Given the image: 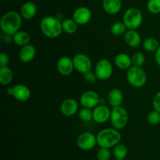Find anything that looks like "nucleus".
I'll use <instances>...</instances> for the list:
<instances>
[{
    "instance_id": "4be33fe9",
    "label": "nucleus",
    "mask_w": 160,
    "mask_h": 160,
    "mask_svg": "<svg viewBox=\"0 0 160 160\" xmlns=\"http://www.w3.org/2000/svg\"><path fill=\"white\" fill-rule=\"evenodd\" d=\"M31 35L25 31H18L12 35V42L17 46H24L30 44Z\"/></svg>"
},
{
    "instance_id": "a211bd4d",
    "label": "nucleus",
    "mask_w": 160,
    "mask_h": 160,
    "mask_svg": "<svg viewBox=\"0 0 160 160\" xmlns=\"http://www.w3.org/2000/svg\"><path fill=\"white\" fill-rule=\"evenodd\" d=\"M114 63L117 68L123 70H128L133 66L131 57L124 52L119 53L116 56L114 59Z\"/></svg>"
},
{
    "instance_id": "72a5a7b5",
    "label": "nucleus",
    "mask_w": 160,
    "mask_h": 160,
    "mask_svg": "<svg viewBox=\"0 0 160 160\" xmlns=\"http://www.w3.org/2000/svg\"><path fill=\"white\" fill-rule=\"evenodd\" d=\"M152 106L155 110L160 112V91L156 92L152 99Z\"/></svg>"
},
{
    "instance_id": "7c9ffc66",
    "label": "nucleus",
    "mask_w": 160,
    "mask_h": 160,
    "mask_svg": "<svg viewBox=\"0 0 160 160\" xmlns=\"http://www.w3.org/2000/svg\"><path fill=\"white\" fill-rule=\"evenodd\" d=\"M147 9L150 13H160V0H148L147 2Z\"/></svg>"
},
{
    "instance_id": "c756f323",
    "label": "nucleus",
    "mask_w": 160,
    "mask_h": 160,
    "mask_svg": "<svg viewBox=\"0 0 160 160\" xmlns=\"http://www.w3.org/2000/svg\"><path fill=\"white\" fill-rule=\"evenodd\" d=\"M147 122L150 125L156 126L160 123V112L153 109L147 115Z\"/></svg>"
},
{
    "instance_id": "cd10ccee",
    "label": "nucleus",
    "mask_w": 160,
    "mask_h": 160,
    "mask_svg": "<svg viewBox=\"0 0 160 160\" xmlns=\"http://www.w3.org/2000/svg\"><path fill=\"white\" fill-rule=\"evenodd\" d=\"M78 117L82 121L90 122L93 120V110L89 108L83 107L78 111Z\"/></svg>"
},
{
    "instance_id": "f3484780",
    "label": "nucleus",
    "mask_w": 160,
    "mask_h": 160,
    "mask_svg": "<svg viewBox=\"0 0 160 160\" xmlns=\"http://www.w3.org/2000/svg\"><path fill=\"white\" fill-rule=\"evenodd\" d=\"M37 6L35 5V3L28 1L22 5L20 13L21 17H23V19L29 20L35 17V15L37 14Z\"/></svg>"
},
{
    "instance_id": "c85d7f7f",
    "label": "nucleus",
    "mask_w": 160,
    "mask_h": 160,
    "mask_svg": "<svg viewBox=\"0 0 160 160\" xmlns=\"http://www.w3.org/2000/svg\"><path fill=\"white\" fill-rule=\"evenodd\" d=\"M132 59V64L134 67H142L145 62V56L142 52H136L131 56Z\"/></svg>"
},
{
    "instance_id": "5701e85b",
    "label": "nucleus",
    "mask_w": 160,
    "mask_h": 160,
    "mask_svg": "<svg viewBox=\"0 0 160 160\" xmlns=\"http://www.w3.org/2000/svg\"><path fill=\"white\" fill-rule=\"evenodd\" d=\"M13 79V72L8 66L0 67V83L2 85H9Z\"/></svg>"
},
{
    "instance_id": "e433bc0d",
    "label": "nucleus",
    "mask_w": 160,
    "mask_h": 160,
    "mask_svg": "<svg viewBox=\"0 0 160 160\" xmlns=\"http://www.w3.org/2000/svg\"><path fill=\"white\" fill-rule=\"evenodd\" d=\"M155 61L156 64L160 67V45L158 49L155 52Z\"/></svg>"
},
{
    "instance_id": "2f4dec72",
    "label": "nucleus",
    "mask_w": 160,
    "mask_h": 160,
    "mask_svg": "<svg viewBox=\"0 0 160 160\" xmlns=\"http://www.w3.org/2000/svg\"><path fill=\"white\" fill-rule=\"evenodd\" d=\"M111 156H112V153H111L110 149L107 148L100 147L96 153V157L98 160H110Z\"/></svg>"
},
{
    "instance_id": "2eb2a0df",
    "label": "nucleus",
    "mask_w": 160,
    "mask_h": 160,
    "mask_svg": "<svg viewBox=\"0 0 160 160\" xmlns=\"http://www.w3.org/2000/svg\"><path fill=\"white\" fill-rule=\"evenodd\" d=\"M79 105L73 98H67L60 105V112L65 117H73L78 112Z\"/></svg>"
},
{
    "instance_id": "393cba45",
    "label": "nucleus",
    "mask_w": 160,
    "mask_h": 160,
    "mask_svg": "<svg viewBox=\"0 0 160 160\" xmlns=\"http://www.w3.org/2000/svg\"><path fill=\"white\" fill-rule=\"evenodd\" d=\"M113 156L117 160H123L126 159L128 154V147L124 144L119 143L118 145L113 147Z\"/></svg>"
},
{
    "instance_id": "7ed1b4c3",
    "label": "nucleus",
    "mask_w": 160,
    "mask_h": 160,
    "mask_svg": "<svg viewBox=\"0 0 160 160\" xmlns=\"http://www.w3.org/2000/svg\"><path fill=\"white\" fill-rule=\"evenodd\" d=\"M97 144L102 148H111L118 145L121 141V134L115 128H105L96 135Z\"/></svg>"
},
{
    "instance_id": "b1692460",
    "label": "nucleus",
    "mask_w": 160,
    "mask_h": 160,
    "mask_svg": "<svg viewBox=\"0 0 160 160\" xmlns=\"http://www.w3.org/2000/svg\"><path fill=\"white\" fill-rule=\"evenodd\" d=\"M62 28L66 34H73L78 31V24L73 18H67L62 20Z\"/></svg>"
},
{
    "instance_id": "f8f14e48",
    "label": "nucleus",
    "mask_w": 160,
    "mask_h": 160,
    "mask_svg": "<svg viewBox=\"0 0 160 160\" xmlns=\"http://www.w3.org/2000/svg\"><path fill=\"white\" fill-rule=\"evenodd\" d=\"M56 69L58 72L62 76H69L73 73L74 70L73 58L69 56H62L59 59L56 63Z\"/></svg>"
},
{
    "instance_id": "9b49d317",
    "label": "nucleus",
    "mask_w": 160,
    "mask_h": 160,
    "mask_svg": "<svg viewBox=\"0 0 160 160\" xmlns=\"http://www.w3.org/2000/svg\"><path fill=\"white\" fill-rule=\"evenodd\" d=\"M100 97L98 94L95 91H86L80 98V102H81L82 107L89 108V109H95L97 106L100 103Z\"/></svg>"
},
{
    "instance_id": "9d476101",
    "label": "nucleus",
    "mask_w": 160,
    "mask_h": 160,
    "mask_svg": "<svg viewBox=\"0 0 160 160\" xmlns=\"http://www.w3.org/2000/svg\"><path fill=\"white\" fill-rule=\"evenodd\" d=\"M74 70L81 73H85L86 72L92 70V62L90 58L84 53H78L73 57Z\"/></svg>"
},
{
    "instance_id": "ddd939ff",
    "label": "nucleus",
    "mask_w": 160,
    "mask_h": 160,
    "mask_svg": "<svg viewBox=\"0 0 160 160\" xmlns=\"http://www.w3.org/2000/svg\"><path fill=\"white\" fill-rule=\"evenodd\" d=\"M92 17V11L87 6H80L73 11V19L78 25H86L90 22Z\"/></svg>"
},
{
    "instance_id": "6ab92c4d",
    "label": "nucleus",
    "mask_w": 160,
    "mask_h": 160,
    "mask_svg": "<svg viewBox=\"0 0 160 160\" xmlns=\"http://www.w3.org/2000/svg\"><path fill=\"white\" fill-rule=\"evenodd\" d=\"M123 38L125 43L132 48H136L142 43V37L136 30H128Z\"/></svg>"
},
{
    "instance_id": "4c0bfd02",
    "label": "nucleus",
    "mask_w": 160,
    "mask_h": 160,
    "mask_svg": "<svg viewBox=\"0 0 160 160\" xmlns=\"http://www.w3.org/2000/svg\"><path fill=\"white\" fill-rule=\"evenodd\" d=\"M110 160H117V159H110Z\"/></svg>"
},
{
    "instance_id": "f704fd0d",
    "label": "nucleus",
    "mask_w": 160,
    "mask_h": 160,
    "mask_svg": "<svg viewBox=\"0 0 160 160\" xmlns=\"http://www.w3.org/2000/svg\"><path fill=\"white\" fill-rule=\"evenodd\" d=\"M9 63V57L7 53H0V67H6Z\"/></svg>"
},
{
    "instance_id": "20e7f679",
    "label": "nucleus",
    "mask_w": 160,
    "mask_h": 160,
    "mask_svg": "<svg viewBox=\"0 0 160 160\" xmlns=\"http://www.w3.org/2000/svg\"><path fill=\"white\" fill-rule=\"evenodd\" d=\"M126 78L128 84L136 88L144 87L147 82V74L142 67L132 66L127 70Z\"/></svg>"
},
{
    "instance_id": "473e14b6",
    "label": "nucleus",
    "mask_w": 160,
    "mask_h": 160,
    "mask_svg": "<svg viewBox=\"0 0 160 160\" xmlns=\"http://www.w3.org/2000/svg\"><path fill=\"white\" fill-rule=\"evenodd\" d=\"M84 78L87 82L88 83H95L97 81H98V78H97L96 74H95V71H92V70H89V71L86 72L85 73H84Z\"/></svg>"
},
{
    "instance_id": "1a4fd4ad",
    "label": "nucleus",
    "mask_w": 160,
    "mask_h": 160,
    "mask_svg": "<svg viewBox=\"0 0 160 160\" xmlns=\"http://www.w3.org/2000/svg\"><path fill=\"white\" fill-rule=\"evenodd\" d=\"M7 94L13 97L17 101L26 102L31 98V92L29 88L23 84H17L7 89Z\"/></svg>"
},
{
    "instance_id": "aec40b11",
    "label": "nucleus",
    "mask_w": 160,
    "mask_h": 160,
    "mask_svg": "<svg viewBox=\"0 0 160 160\" xmlns=\"http://www.w3.org/2000/svg\"><path fill=\"white\" fill-rule=\"evenodd\" d=\"M102 8L109 15H116L122 9L121 0H102Z\"/></svg>"
},
{
    "instance_id": "39448f33",
    "label": "nucleus",
    "mask_w": 160,
    "mask_h": 160,
    "mask_svg": "<svg viewBox=\"0 0 160 160\" xmlns=\"http://www.w3.org/2000/svg\"><path fill=\"white\" fill-rule=\"evenodd\" d=\"M123 22L128 30H137L143 22L142 11L135 7L128 8L123 13Z\"/></svg>"
},
{
    "instance_id": "0eeeda50",
    "label": "nucleus",
    "mask_w": 160,
    "mask_h": 160,
    "mask_svg": "<svg viewBox=\"0 0 160 160\" xmlns=\"http://www.w3.org/2000/svg\"><path fill=\"white\" fill-rule=\"evenodd\" d=\"M95 73L100 81H106L112 77L113 67L109 59H102L97 62L95 67Z\"/></svg>"
},
{
    "instance_id": "c9c22d12",
    "label": "nucleus",
    "mask_w": 160,
    "mask_h": 160,
    "mask_svg": "<svg viewBox=\"0 0 160 160\" xmlns=\"http://www.w3.org/2000/svg\"><path fill=\"white\" fill-rule=\"evenodd\" d=\"M3 34V33H2ZM2 40L4 41L5 43H10V42H12V35H10V34H3L2 36Z\"/></svg>"
},
{
    "instance_id": "bb28decb",
    "label": "nucleus",
    "mask_w": 160,
    "mask_h": 160,
    "mask_svg": "<svg viewBox=\"0 0 160 160\" xmlns=\"http://www.w3.org/2000/svg\"><path fill=\"white\" fill-rule=\"evenodd\" d=\"M127 31H128V28L125 26L124 23L123 21L115 22L110 28L111 33L114 36L124 35Z\"/></svg>"
},
{
    "instance_id": "423d86ee",
    "label": "nucleus",
    "mask_w": 160,
    "mask_h": 160,
    "mask_svg": "<svg viewBox=\"0 0 160 160\" xmlns=\"http://www.w3.org/2000/svg\"><path fill=\"white\" fill-rule=\"evenodd\" d=\"M109 120L112 128L117 130H122L128 125L129 121V114L121 106L113 107L111 110Z\"/></svg>"
},
{
    "instance_id": "f03ea898",
    "label": "nucleus",
    "mask_w": 160,
    "mask_h": 160,
    "mask_svg": "<svg viewBox=\"0 0 160 160\" xmlns=\"http://www.w3.org/2000/svg\"><path fill=\"white\" fill-rule=\"evenodd\" d=\"M40 29L45 37L48 38H56L62 32V21L57 17L47 16L41 20Z\"/></svg>"
},
{
    "instance_id": "412c9836",
    "label": "nucleus",
    "mask_w": 160,
    "mask_h": 160,
    "mask_svg": "<svg viewBox=\"0 0 160 160\" xmlns=\"http://www.w3.org/2000/svg\"><path fill=\"white\" fill-rule=\"evenodd\" d=\"M108 102L113 107L120 106L123 101V94L121 90L118 88H112L108 93Z\"/></svg>"
},
{
    "instance_id": "6e6552de",
    "label": "nucleus",
    "mask_w": 160,
    "mask_h": 160,
    "mask_svg": "<svg viewBox=\"0 0 160 160\" xmlns=\"http://www.w3.org/2000/svg\"><path fill=\"white\" fill-rule=\"evenodd\" d=\"M97 144L96 135L92 132H83L78 135L77 138V145L84 151H90L93 149Z\"/></svg>"
},
{
    "instance_id": "f257e3e1",
    "label": "nucleus",
    "mask_w": 160,
    "mask_h": 160,
    "mask_svg": "<svg viewBox=\"0 0 160 160\" xmlns=\"http://www.w3.org/2000/svg\"><path fill=\"white\" fill-rule=\"evenodd\" d=\"M22 19L20 12L17 11H8L3 14L0 21L2 32L3 34L13 35L20 31L22 25Z\"/></svg>"
},
{
    "instance_id": "a878e982",
    "label": "nucleus",
    "mask_w": 160,
    "mask_h": 160,
    "mask_svg": "<svg viewBox=\"0 0 160 160\" xmlns=\"http://www.w3.org/2000/svg\"><path fill=\"white\" fill-rule=\"evenodd\" d=\"M142 45L145 51L148 52H155L158 49L160 45L157 39L152 37H149L144 40V42H142Z\"/></svg>"
},
{
    "instance_id": "4468645a",
    "label": "nucleus",
    "mask_w": 160,
    "mask_h": 160,
    "mask_svg": "<svg viewBox=\"0 0 160 160\" xmlns=\"http://www.w3.org/2000/svg\"><path fill=\"white\" fill-rule=\"evenodd\" d=\"M111 110L108 106L99 104L93 109V120L97 123H104L109 120Z\"/></svg>"
},
{
    "instance_id": "dca6fc26",
    "label": "nucleus",
    "mask_w": 160,
    "mask_h": 160,
    "mask_svg": "<svg viewBox=\"0 0 160 160\" xmlns=\"http://www.w3.org/2000/svg\"><path fill=\"white\" fill-rule=\"evenodd\" d=\"M36 56V48L31 44L22 46L19 51V59L24 63H28L34 59Z\"/></svg>"
}]
</instances>
